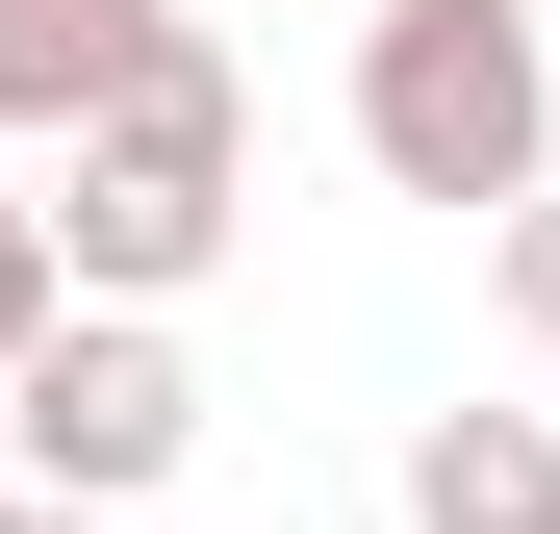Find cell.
I'll list each match as a JSON object with an SVG mask.
<instances>
[{
    "instance_id": "6",
    "label": "cell",
    "mask_w": 560,
    "mask_h": 534,
    "mask_svg": "<svg viewBox=\"0 0 560 534\" xmlns=\"http://www.w3.org/2000/svg\"><path fill=\"white\" fill-rule=\"evenodd\" d=\"M77 306V229H51V178H26V128H0V382H26V331Z\"/></svg>"
},
{
    "instance_id": "3",
    "label": "cell",
    "mask_w": 560,
    "mask_h": 534,
    "mask_svg": "<svg viewBox=\"0 0 560 534\" xmlns=\"http://www.w3.org/2000/svg\"><path fill=\"white\" fill-rule=\"evenodd\" d=\"M0 432H26V484H77V509H153L178 459H205L178 306H51V331H26V382H0Z\"/></svg>"
},
{
    "instance_id": "7",
    "label": "cell",
    "mask_w": 560,
    "mask_h": 534,
    "mask_svg": "<svg viewBox=\"0 0 560 534\" xmlns=\"http://www.w3.org/2000/svg\"><path fill=\"white\" fill-rule=\"evenodd\" d=\"M485 306H510V331H535V356H560V178H535V204H510V229H485Z\"/></svg>"
},
{
    "instance_id": "4",
    "label": "cell",
    "mask_w": 560,
    "mask_h": 534,
    "mask_svg": "<svg viewBox=\"0 0 560 534\" xmlns=\"http://www.w3.org/2000/svg\"><path fill=\"white\" fill-rule=\"evenodd\" d=\"M153 26H178V0H0V128H26V153H77V128L153 76Z\"/></svg>"
},
{
    "instance_id": "5",
    "label": "cell",
    "mask_w": 560,
    "mask_h": 534,
    "mask_svg": "<svg viewBox=\"0 0 560 534\" xmlns=\"http://www.w3.org/2000/svg\"><path fill=\"white\" fill-rule=\"evenodd\" d=\"M408 534H560V407H433L408 432Z\"/></svg>"
},
{
    "instance_id": "2",
    "label": "cell",
    "mask_w": 560,
    "mask_h": 534,
    "mask_svg": "<svg viewBox=\"0 0 560 534\" xmlns=\"http://www.w3.org/2000/svg\"><path fill=\"white\" fill-rule=\"evenodd\" d=\"M357 153L408 204L510 229L560 178V0H357Z\"/></svg>"
},
{
    "instance_id": "1",
    "label": "cell",
    "mask_w": 560,
    "mask_h": 534,
    "mask_svg": "<svg viewBox=\"0 0 560 534\" xmlns=\"http://www.w3.org/2000/svg\"><path fill=\"white\" fill-rule=\"evenodd\" d=\"M51 229H77V306L230 281V229H255V76H230V26H153V76L51 153Z\"/></svg>"
},
{
    "instance_id": "8",
    "label": "cell",
    "mask_w": 560,
    "mask_h": 534,
    "mask_svg": "<svg viewBox=\"0 0 560 534\" xmlns=\"http://www.w3.org/2000/svg\"><path fill=\"white\" fill-rule=\"evenodd\" d=\"M0 534H103V509H77V484H0Z\"/></svg>"
}]
</instances>
